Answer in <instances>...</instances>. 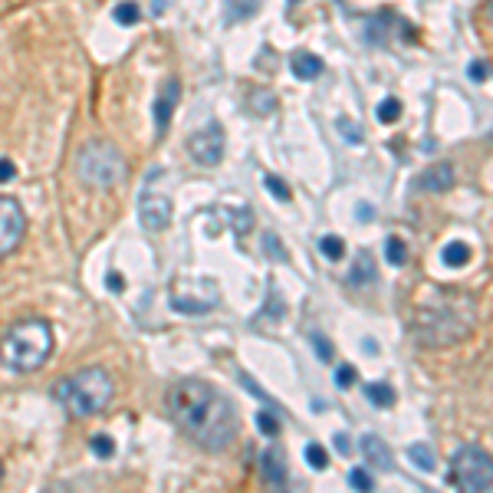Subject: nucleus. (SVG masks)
Instances as JSON below:
<instances>
[{"mask_svg":"<svg viewBox=\"0 0 493 493\" xmlns=\"http://www.w3.org/2000/svg\"><path fill=\"white\" fill-rule=\"evenodd\" d=\"M168 415L204 450H224L237 434V415L214 385L201 378H178L168 388Z\"/></svg>","mask_w":493,"mask_h":493,"instance_id":"obj_1","label":"nucleus"},{"mask_svg":"<svg viewBox=\"0 0 493 493\" xmlns=\"http://www.w3.org/2000/svg\"><path fill=\"white\" fill-rule=\"evenodd\" d=\"M53 329L46 319H23L13 322L0 335V362L11 372H36L53 355Z\"/></svg>","mask_w":493,"mask_h":493,"instance_id":"obj_2","label":"nucleus"},{"mask_svg":"<svg viewBox=\"0 0 493 493\" xmlns=\"http://www.w3.org/2000/svg\"><path fill=\"white\" fill-rule=\"evenodd\" d=\"M116 395L112 375L106 368H79L73 375L60 378L53 385V398L73 415V418H92L99 411H106L109 401Z\"/></svg>","mask_w":493,"mask_h":493,"instance_id":"obj_3","label":"nucleus"},{"mask_svg":"<svg viewBox=\"0 0 493 493\" xmlns=\"http://www.w3.org/2000/svg\"><path fill=\"white\" fill-rule=\"evenodd\" d=\"M450 480L457 493H493V457L477 444H464L450 457Z\"/></svg>","mask_w":493,"mask_h":493,"instance_id":"obj_4","label":"nucleus"},{"mask_svg":"<svg viewBox=\"0 0 493 493\" xmlns=\"http://www.w3.org/2000/svg\"><path fill=\"white\" fill-rule=\"evenodd\" d=\"M76 168H79V178L96 188H112V184L125 174V161L118 155V148L112 141L92 139L79 148V158H76Z\"/></svg>","mask_w":493,"mask_h":493,"instance_id":"obj_5","label":"nucleus"},{"mask_svg":"<svg viewBox=\"0 0 493 493\" xmlns=\"http://www.w3.org/2000/svg\"><path fill=\"white\" fill-rule=\"evenodd\" d=\"M155 174H148V181L141 184V194H139V221L141 227L148 230V234H161L165 227L172 224V197L161 191V188H155Z\"/></svg>","mask_w":493,"mask_h":493,"instance_id":"obj_6","label":"nucleus"},{"mask_svg":"<svg viewBox=\"0 0 493 493\" xmlns=\"http://www.w3.org/2000/svg\"><path fill=\"white\" fill-rule=\"evenodd\" d=\"M23 230H27L23 207L13 197L0 194V257H7V254L17 250V244L23 240Z\"/></svg>","mask_w":493,"mask_h":493,"instance_id":"obj_7","label":"nucleus"},{"mask_svg":"<svg viewBox=\"0 0 493 493\" xmlns=\"http://www.w3.org/2000/svg\"><path fill=\"white\" fill-rule=\"evenodd\" d=\"M188 155H191L197 165H204V168L217 165V161L224 158V129H221L217 122L197 129L191 139H188Z\"/></svg>","mask_w":493,"mask_h":493,"instance_id":"obj_8","label":"nucleus"},{"mask_svg":"<svg viewBox=\"0 0 493 493\" xmlns=\"http://www.w3.org/2000/svg\"><path fill=\"white\" fill-rule=\"evenodd\" d=\"M178 96H181V89H178V79L172 76L158 89V99H155V132L158 135H165L168 125H172V116H174V109H178Z\"/></svg>","mask_w":493,"mask_h":493,"instance_id":"obj_9","label":"nucleus"},{"mask_svg":"<svg viewBox=\"0 0 493 493\" xmlns=\"http://www.w3.org/2000/svg\"><path fill=\"white\" fill-rule=\"evenodd\" d=\"M415 184H418L421 191H431V194L447 191L450 184H454V168H450V165H431Z\"/></svg>","mask_w":493,"mask_h":493,"instance_id":"obj_10","label":"nucleus"},{"mask_svg":"<svg viewBox=\"0 0 493 493\" xmlns=\"http://www.w3.org/2000/svg\"><path fill=\"white\" fill-rule=\"evenodd\" d=\"M260 473H263V480H267L273 490L283 493V483H286V467H283V457H279L277 450H263V454H260Z\"/></svg>","mask_w":493,"mask_h":493,"instance_id":"obj_11","label":"nucleus"},{"mask_svg":"<svg viewBox=\"0 0 493 493\" xmlns=\"http://www.w3.org/2000/svg\"><path fill=\"white\" fill-rule=\"evenodd\" d=\"M362 454L368 457L372 467H378V471H391V450H388V444L378 438V434H365V438H362Z\"/></svg>","mask_w":493,"mask_h":493,"instance_id":"obj_12","label":"nucleus"},{"mask_svg":"<svg viewBox=\"0 0 493 493\" xmlns=\"http://www.w3.org/2000/svg\"><path fill=\"white\" fill-rule=\"evenodd\" d=\"M290 69L296 79H306V83H310V79H316V76L322 73V60L316 53H296L290 60Z\"/></svg>","mask_w":493,"mask_h":493,"instance_id":"obj_13","label":"nucleus"},{"mask_svg":"<svg viewBox=\"0 0 493 493\" xmlns=\"http://www.w3.org/2000/svg\"><path fill=\"white\" fill-rule=\"evenodd\" d=\"M260 4H263V0H224L227 23H244V20H250V17L260 11Z\"/></svg>","mask_w":493,"mask_h":493,"instance_id":"obj_14","label":"nucleus"},{"mask_svg":"<svg viewBox=\"0 0 493 493\" xmlns=\"http://www.w3.org/2000/svg\"><path fill=\"white\" fill-rule=\"evenodd\" d=\"M444 263L447 267H467L471 263V246L464 244V240H450L447 246H444Z\"/></svg>","mask_w":493,"mask_h":493,"instance_id":"obj_15","label":"nucleus"},{"mask_svg":"<svg viewBox=\"0 0 493 493\" xmlns=\"http://www.w3.org/2000/svg\"><path fill=\"white\" fill-rule=\"evenodd\" d=\"M365 279H368V283L375 279V267H372V257H368V254H359L355 270H352V283H355V286H362Z\"/></svg>","mask_w":493,"mask_h":493,"instance_id":"obj_16","label":"nucleus"},{"mask_svg":"<svg viewBox=\"0 0 493 493\" xmlns=\"http://www.w3.org/2000/svg\"><path fill=\"white\" fill-rule=\"evenodd\" d=\"M365 395L372 398L378 408H391V405H395V391H391L385 382H375V385H368V388H365Z\"/></svg>","mask_w":493,"mask_h":493,"instance_id":"obj_17","label":"nucleus"},{"mask_svg":"<svg viewBox=\"0 0 493 493\" xmlns=\"http://www.w3.org/2000/svg\"><path fill=\"white\" fill-rule=\"evenodd\" d=\"M116 20L122 23V27H132V23H139V20H141L139 4H135V0H122V4L116 7Z\"/></svg>","mask_w":493,"mask_h":493,"instance_id":"obj_18","label":"nucleus"},{"mask_svg":"<svg viewBox=\"0 0 493 493\" xmlns=\"http://www.w3.org/2000/svg\"><path fill=\"white\" fill-rule=\"evenodd\" d=\"M319 250H322V254H326L329 260H339V257L345 254V240H342V237H335V234H326V237L319 240Z\"/></svg>","mask_w":493,"mask_h":493,"instance_id":"obj_19","label":"nucleus"},{"mask_svg":"<svg viewBox=\"0 0 493 493\" xmlns=\"http://www.w3.org/2000/svg\"><path fill=\"white\" fill-rule=\"evenodd\" d=\"M385 257L388 263H395V267H401L408 260V250H405V240H398V237H388V244H385Z\"/></svg>","mask_w":493,"mask_h":493,"instance_id":"obj_20","label":"nucleus"},{"mask_svg":"<svg viewBox=\"0 0 493 493\" xmlns=\"http://www.w3.org/2000/svg\"><path fill=\"white\" fill-rule=\"evenodd\" d=\"M408 454H411V461L418 464V467H424V471H431V467H434V450H431L428 444H411V450H408Z\"/></svg>","mask_w":493,"mask_h":493,"instance_id":"obj_21","label":"nucleus"},{"mask_svg":"<svg viewBox=\"0 0 493 493\" xmlns=\"http://www.w3.org/2000/svg\"><path fill=\"white\" fill-rule=\"evenodd\" d=\"M172 310L174 312H211V310H214V303H194V300L172 296Z\"/></svg>","mask_w":493,"mask_h":493,"instance_id":"obj_22","label":"nucleus"},{"mask_svg":"<svg viewBox=\"0 0 493 493\" xmlns=\"http://www.w3.org/2000/svg\"><path fill=\"white\" fill-rule=\"evenodd\" d=\"M349 483H352L355 493H372V490H375V483H372L368 471H362V467H355V471L349 473Z\"/></svg>","mask_w":493,"mask_h":493,"instance_id":"obj_23","label":"nucleus"},{"mask_svg":"<svg viewBox=\"0 0 493 493\" xmlns=\"http://www.w3.org/2000/svg\"><path fill=\"white\" fill-rule=\"evenodd\" d=\"M398 116H401V102H398L395 96H388L378 102V118H382V122H395Z\"/></svg>","mask_w":493,"mask_h":493,"instance_id":"obj_24","label":"nucleus"},{"mask_svg":"<svg viewBox=\"0 0 493 493\" xmlns=\"http://www.w3.org/2000/svg\"><path fill=\"white\" fill-rule=\"evenodd\" d=\"M306 461H310V467H316V471H326L329 457H326V450H322L319 444H310V447H306Z\"/></svg>","mask_w":493,"mask_h":493,"instance_id":"obj_25","label":"nucleus"},{"mask_svg":"<svg viewBox=\"0 0 493 493\" xmlns=\"http://www.w3.org/2000/svg\"><path fill=\"white\" fill-rule=\"evenodd\" d=\"M263 184H267L270 191L277 194L279 201H290V184H283V181L277 178V174H267V178H263Z\"/></svg>","mask_w":493,"mask_h":493,"instance_id":"obj_26","label":"nucleus"},{"mask_svg":"<svg viewBox=\"0 0 493 493\" xmlns=\"http://www.w3.org/2000/svg\"><path fill=\"white\" fill-rule=\"evenodd\" d=\"M257 424H260V431H263V434H270V438H273V434L279 431L277 418H273L270 411H260V415H257Z\"/></svg>","mask_w":493,"mask_h":493,"instance_id":"obj_27","label":"nucleus"},{"mask_svg":"<svg viewBox=\"0 0 493 493\" xmlns=\"http://www.w3.org/2000/svg\"><path fill=\"white\" fill-rule=\"evenodd\" d=\"M92 450H96L99 457H109V454L116 450V444H112V438H106V434H96V438H92Z\"/></svg>","mask_w":493,"mask_h":493,"instance_id":"obj_28","label":"nucleus"},{"mask_svg":"<svg viewBox=\"0 0 493 493\" xmlns=\"http://www.w3.org/2000/svg\"><path fill=\"white\" fill-rule=\"evenodd\" d=\"M335 382H339V388H349L355 382V368L352 365H345V368H339V372H335Z\"/></svg>","mask_w":493,"mask_h":493,"instance_id":"obj_29","label":"nucleus"},{"mask_svg":"<svg viewBox=\"0 0 493 493\" xmlns=\"http://www.w3.org/2000/svg\"><path fill=\"white\" fill-rule=\"evenodd\" d=\"M13 174H17L13 161L11 158H0V181H13Z\"/></svg>","mask_w":493,"mask_h":493,"instance_id":"obj_30","label":"nucleus"},{"mask_svg":"<svg viewBox=\"0 0 493 493\" xmlns=\"http://www.w3.org/2000/svg\"><path fill=\"white\" fill-rule=\"evenodd\" d=\"M263 240H267V250H270V254H273V257H277V260H286V254L279 250V240H277V237H273V234H267V237H263Z\"/></svg>","mask_w":493,"mask_h":493,"instance_id":"obj_31","label":"nucleus"},{"mask_svg":"<svg viewBox=\"0 0 493 493\" xmlns=\"http://www.w3.org/2000/svg\"><path fill=\"white\" fill-rule=\"evenodd\" d=\"M312 342L319 345V359H326V362H329V359H333V345L326 342V339H322V335H316V339H312Z\"/></svg>","mask_w":493,"mask_h":493,"instance_id":"obj_32","label":"nucleus"},{"mask_svg":"<svg viewBox=\"0 0 493 493\" xmlns=\"http://www.w3.org/2000/svg\"><path fill=\"white\" fill-rule=\"evenodd\" d=\"M467 73H471V79L483 83V79H487V66H483V63H471V69H467Z\"/></svg>","mask_w":493,"mask_h":493,"instance_id":"obj_33","label":"nucleus"},{"mask_svg":"<svg viewBox=\"0 0 493 493\" xmlns=\"http://www.w3.org/2000/svg\"><path fill=\"white\" fill-rule=\"evenodd\" d=\"M339 129L342 132H349V139H352V145H359V129H355L352 122H349V118H342V122H339Z\"/></svg>","mask_w":493,"mask_h":493,"instance_id":"obj_34","label":"nucleus"},{"mask_svg":"<svg viewBox=\"0 0 493 493\" xmlns=\"http://www.w3.org/2000/svg\"><path fill=\"white\" fill-rule=\"evenodd\" d=\"M43 493H69V487H66V483H56V487H50V490H43Z\"/></svg>","mask_w":493,"mask_h":493,"instance_id":"obj_35","label":"nucleus"},{"mask_svg":"<svg viewBox=\"0 0 493 493\" xmlns=\"http://www.w3.org/2000/svg\"><path fill=\"white\" fill-rule=\"evenodd\" d=\"M487 17L493 20V0H487Z\"/></svg>","mask_w":493,"mask_h":493,"instance_id":"obj_36","label":"nucleus"},{"mask_svg":"<svg viewBox=\"0 0 493 493\" xmlns=\"http://www.w3.org/2000/svg\"><path fill=\"white\" fill-rule=\"evenodd\" d=\"M0 477H4V467H0Z\"/></svg>","mask_w":493,"mask_h":493,"instance_id":"obj_37","label":"nucleus"}]
</instances>
